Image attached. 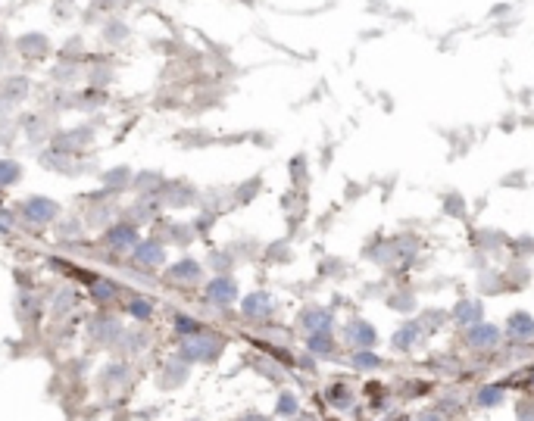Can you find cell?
Instances as JSON below:
<instances>
[{
  "instance_id": "1",
  "label": "cell",
  "mask_w": 534,
  "mask_h": 421,
  "mask_svg": "<svg viewBox=\"0 0 534 421\" xmlns=\"http://www.w3.org/2000/svg\"><path fill=\"white\" fill-rule=\"evenodd\" d=\"M222 337H216V334L209 331H200V334H191V337H182V344H178V359L185 362H216L222 353Z\"/></svg>"
},
{
  "instance_id": "2",
  "label": "cell",
  "mask_w": 534,
  "mask_h": 421,
  "mask_svg": "<svg viewBox=\"0 0 534 421\" xmlns=\"http://www.w3.org/2000/svg\"><path fill=\"white\" fill-rule=\"evenodd\" d=\"M13 50H16L19 60L25 63H44L50 54H54V44L44 32H25L19 38H13Z\"/></svg>"
},
{
  "instance_id": "3",
  "label": "cell",
  "mask_w": 534,
  "mask_h": 421,
  "mask_svg": "<svg viewBox=\"0 0 534 421\" xmlns=\"http://www.w3.org/2000/svg\"><path fill=\"white\" fill-rule=\"evenodd\" d=\"M19 215L28 222V225H38V228H44L60 215V203L50 200V197H25L19 203Z\"/></svg>"
},
{
  "instance_id": "4",
  "label": "cell",
  "mask_w": 534,
  "mask_h": 421,
  "mask_svg": "<svg viewBox=\"0 0 534 421\" xmlns=\"http://www.w3.org/2000/svg\"><path fill=\"white\" fill-rule=\"evenodd\" d=\"M204 296L209 306H219V309H228L237 303V281L232 275H216V278L206 281L204 287Z\"/></svg>"
},
{
  "instance_id": "5",
  "label": "cell",
  "mask_w": 534,
  "mask_h": 421,
  "mask_svg": "<svg viewBox=\"0 0 534 421\" xmlns=\"http://www.w3.org/2000/svg\"><path fill=\"white\" fill-rule=\"evenodd\" d=\"M141 234H138V225L135 222H116L104 231V244L110 246L113 253H132L138 246Z\"/></svg>"
},
{
  "instance_id": "6",
  "label": "cell",
  "mask_w": 534,
  "mask_h": 421,
  "mask_svg": "<svg viewBox=\"0 0 534 421\" xmlns=\"http://www.w3.org/2000/svg\"><path fill=\"white\" fill-rule=\"evenodd\" d=\"M166 281L175 287H197L200 281H204V265L197 263V259H178L175 265L166 268Z\"/></svg>"
},
{
  "instance_id": "7",
  "label": "cell",
  "mask_w": 534,
  "mask_h": 421,
  "mask_svg": "<svg viewBox=\"0 0 534 421\" xmlns=\"http://www.w3.org/2000/svg\"><path fill=\"white\" fill-rule=\"evenodd\" d=\"M28 91H32V82H28V75H16V72H6V75L0 78V94H4L6 110H16V106L28 97Z\"/></svg>"
},
{
  "instance_id": "8",
  "label": "cell",
  "mask_w": 534,
  "mask_h": 421,
  "mask_svg": "<svg viewBox=\"0 0 534 421\" xmlns=\"http://www.w3.org/2000/svg\"><path fill=\"white\" fill-rule=\"evenodd\" d=\"M97 28H100V41H104L106 47H119L132 38V28H128V23L119 16V13L116 16H104V23Z\"/></svg>"
},
{
  "instance_id": "9",
  "label": "cell",
  "mask_w": 534,
  "mask_h": 421,
  "mask_svg": "<svg viewBox=\"0 0 534 421\" xmlns=\"http://www.w3.org/2000/svg\"><path fill=\"white\" fill-rule=\"evenodd\" d=\"M85 78V63H72V60H56L50 69V82L56 88H75V82Z\"/></svg>"
},
{
  "instance_id": "10",
  "label": "cell",
  "mask_w": 534,
  "mask_h": 421,
  "mask_svg": "<svg viewBox=\"0 0 534 421\" xmlns=\"http://www.w3.org/2000/svg\"><path fill=\"white\" fill-rule=\"evenodd\" d=\"M132 259L141 268H160L166 265V246L160 241H138V246L132 250Z\"/></svg>"
},
{
  "instance_id": "11",
  "label": "cell",
  "mask_w": 534,
  "mask_h": 421,
  "mask_svg": "<svg viewBox=\"0 0 534 421\" xmlns=\"http://www.w3.org/2000/svg\"><path fill=\"white\" fill-rule=\"evenodd\" d=\"M122 325H119V318H113V315H97L91 322V337L94 340H100L104 346H116L119 344V337H122Z\"/></svg>"
},
{
  "instance_id": "12",
  "label": "cell",
  "mask_w": 534,
  "mask_h": 421,
  "mask_svg": "<svg viewBox=\"0 0 534 421\" xmlns=\"http://www.w3.org/2000/svg\"><path fill=\"white\" fill-rule=\"evenodd\" d=\"M272 309H275V303H272V296L263 294V290H256V294H250V296H244V300H241V312L247 318H254V322L269 318Z\"/></svg>"
},
{
  "instance_id": "13",
  "label": "cell",
  "mask_w": 534,
  "mask_h": 421,
  "mask_svg": "<svg viewBox=\"0 0 534 421\" xmlns=\"http://www.w3.org/2000/svg\"><path fill=\"white\" fill-rule=\"evenodd\" d=\"M88 287H91V300L97 303V306H110V303L119 300V284L110 278H104V275H97Z\"/></svg>"
},
{
  "instance_id": "14",
  "label": "cell",
  "mask_w": 534,
  "mask_h": 421,
  "mask_svg": "<svg viewBox=\"0 0 534 421\" xmlns=\"http://www.w3.org/2000/svg\"><path fill=\"white\" fill-rule=\"evenodd\" d=\"M466 340H468V346H475V350H488V346H497V340H500V331H497L494 325L475 322L472 328H468Z\"/></svg>"
},
{
  "instance_id": "15",
  "label": "cell",
  "mask_w": 534,
  "mask_h": 421,
  "mask_svg": "<svg viewBox=\"0 0 534 421\" xmlns=\"http://www.w3.org/2000/svg\"><path fill=\"white\" fill-rule=\"evenodd\" d=\"M331 312L328 309H322V306H309V309H303V315H300V325L306 328L309 334L313 331H331Z\"/></svg>"
},
{
  "instance_id": "16",
  "label": "cell",
  "mask_w": 534,
  "mask_h": 421,
  "mask_svg": "<svg viewBox=\"0 0 534 421\" xmlns=\"http://www.w3.org/2000/svg\"><path fill=\"white\" fill-rule=\"evenodd\" d=\"M132 169H128V165H116V169H110V172H104V175H100V184L106 187V191L110 194H116V191H125L128 184H132Z\"/></svg>"
},
{
  "instance_id": "17",
  "label": "cell",
  "mask_w": 534,
  "mask_h": 421,
  "mask_svg": "<svg viewBox=\"0 0 534 421\" xmlns=\"http://www.w3.org/2000/svg\"><path fill=\"white\" fill-rule=\"evenodd\" d=\"M507 331H509L512 340H531L534 337V318L528 315V312H512Z\"/></svg>"
},
{
  "instance_id": "18",
  "label": "cell",
  "mask_w": 534,
  "mask_h": 421,
  "mask_svg": "<svg viewBox=\"0 0 534 421\" xmlns=\"http://www.w3.org/2000/svg\"><path fill=\"white\" fill-rule=\"evenodd\" d=\"M347 340L356 350H369V346L375 344V331L369 322H350L347 325Z\"/></svg>"
},
{
  "instance_id": "19",
  "label": "cell",
  "mask_w": 534,
  "mask_h": 421,
  "mask_svg": "<svg viewBox=\"0 0 534 421\" xmlns=\"http://www.w3.org/2000/svg\"><path fill=\"white\" fill-rule=\"evenodd\" d=\"M23 175H25L23 163H16V159H0V191L16 187L19 181H23Z\"/></svg>"
},
{
  "instance_id": "20",
  "label": "cell",
  "mask_w": 534,
  "mask_h": 421,
  "mask_svg": "<svg viewBox=\"0 0 534 421\" xmlns=\"http://www.w3.org/2000/svg\"><path fill=\"white\" fill-rule=\"evenodd\" d=\"M125 315L135 318V322H150L154 318V300L150 296H132L125 303Z\"/></svg>"
},
{
  "instance_id": "21",
  "label": "cell",
  "mask_w": 534,
  "mask_h": 421,
  "mask_svg": "<svg viewBox=\"0 0 534 421\" xmlns=\"http://www.w3.org/2000/svg\"><path fill=\"white\" fill-rule=\"evenodd\" d=\"M75 306H78V290H72V287L56 290L54 300H50V312H54V315H66V312Z\"/></svg>"
},
{
  "instance_id": "22",
  "label": "cell",
  "mask_w": 534,
  "mask_h": 421,
  "mask_svg": "<svg viewBox=\"0 0 534 421\" xmlns=\"http://www.w3.org/2000/svg\"><path fill=\"white\" fill-rule=\"evenodd\" d=\"M56 60H72V63H85V60H88L82 34H75V38H66V44L56 50Z\"/></svg>"
},
{
  "instance_id": "23",
  "label": "cell",
  "mask_w": 534,
  "mask_h": 421,
  "mask_svg": "<svg viewBox=\"0 0 534 421\" xmlns=\"http://www.w3.org/2000/svg\"><path fill=\"white\" fill-rule=\"evenodd\" d=\"M172 331H175L178 337H191V334L204 331V325H200V318L187 315V312H175V315H172Z\"/></svg>"
},
{
  "instance_id": "24",
  "label": "cell",
  "mask_w": 534,
  "mask_h": 421,
  "mask_svg": "<svg viewBox=\"0 0 534 421\" xmlns=\"http://www.w3.org/2000/svg\"><path fill=\"white\" fill-rule=\"evenodd\" d=\"M306 346L313 350L316 356H328L331 350H335V340H331V331H313L306 340Z\"/></svg>"
},
{
  "instance_id": "25",
  "label": "cell",
  "mask_w": 534,
  "mask_h": 421,
  "mask_svg": "<svg viewBox=\"0 0 534 421\" xmlns=\"http://www.w3.org/2000/svg\"><path fill=\"white\" fill-rule=\"evenodd\" d=\"M191 200H194V191L187 184H175V187L169 184V194H166L163 203H166V206H187Z\"/></svg>"
},
{
  "instance_id": "26",
  "label": "cell",
  "mask_w": 534,
  "mask_h": 421,
  "mask_svg": "<svg viewBox=\"0 0 534 421\" xmlns=\"http://www.w3.org/2000/svg\"><path fill=\"white\" fill-rule=\"evenodd\" d=\"M416 337H418L416 325H403V328L397 331V337H394V346H397V350H409V346L416 344Z\"/></svg>"
},
{
  "instance_id": "27",
  "label": "cell",
  "mask_w": 534,
  "mask_h": 421,
  "mask_svg": "<svg viewBox=\"0 0 534 421\" xmlns=\"http://www.w3.org/2000/svg\"><path fill=\"white\" fill-rule=\"evenodd\" d=\"M132 184L138 187V191H156V187H163V178H160V172H141L138 178H132Z\"/></svg>"
},
{
  "instance_id": "28",
  "label": "cell",
  "mask_w": 534,
  "mask_h": 421,
  "mask_svg": "<svg viewBox=\"0 0 534 421\" xmlns=\"http://www.w3.org/2000/svg\"><path fill=\"white\" fill-rule=\"evenodd\" d=\"M88 6H94L97 13H104V16H116L119 10H125L128 0H91Z\"/></svg>"
},
{
  "instance_id": "29",
  "label": "cell",
  "mask_w": 534,
  "mask_h": 421,
  "mask_svg": "<svg viewBox=\"0 0 534 421\" xmlns=\"http://www.w3.org/2000/svg\"><path fill=\"white\" fill-rule=\"evenodd\" d=\"M116 346H122V350H128V353L141 350V346H144V334L141 331H122V337H119Z\"/></svg>"
},
{
  "instance_id": "30",
  "label": "cell",
  "mask_w": 534,
  "mask_h": 421,
  "mask_svg": "<svg viewBox=\"0 0 534 421\" xmlns=\"http://www.w3.org/2000/svg\"><path fill=\"white\" fill-rule=\"evenodd\" d=\"M185 372H187V362L185 359H178V362H169V365H166V384H182L185 381Z\"/></svg>"
},
{
  "instance_id": "31",
  "label": "cell",
  "mask_w": 534,
  "mask_h": 421,
  "mask_svg": "<svg viewBox=\"0 0 534 421\" xmlns=\"http://www.w3.org/2000/svg\"><path fill=\"white\" fill-rule=\"evenodd\" d=\"M328 396H331V406H337V409H347V406H350V390L344 387V384L331 387V390H328Z\"/></svg>"
},
{
  "instance_id": "32",
  "label": "cell",
  "mask_w": 534,
  "mask_h": 421,
  "mask_svg": "<svg viewBox=\"0 0 534 421\" xmlns=\"http://www.w3.org/2000/svg\"><path fill=\"white\" fill-rule=\"evenodd\" d=\"M353 365H356V368H378L381 359H378V356H372L369 350H356V356H353Z\"/></svg>"
},
{
  "instance_id": "33",
  "label": "cell",
  "mask_w": 534,
  "mask_h": 421,
  "mask_svg": "<svg viewBox=\"0 0 534 421\" xmlns=\"http://www.w3.org/2000/svg\"><path fill=\"white\" fill-rule=\"evenodd\" d=\"M297 409H300V403H297V396L294 394H281L278 396V415H294Z\"/></svg>"
},
{
  "instance_id": "34",
  "label": "cell",
  "mask_w": 534,
  "mask_h": 421,
  "mask_svg": "<svg viewBox=\"0 0 534 421\" xmlns=\"http://www.w3.org/2000/svg\"><path fill=\"white\" fill-rule=\"evenodd\" d=\"M475 315H478V303H459V306H457V318L463 325H472Z\"/></svg>"
},
{
  "instance_id": "35",
  "label": "cell",
  "mask_w": 534,
  "mask_h": 421,
  "mask_svg": "<svg viewBox=\"0 0 534 421\" xmlns=\"http://www.w3.org/2000/svg\"><path fill=\"white\" fill-rule=\"evenodd\" d=\"M500 399H503V390H500V387H485V390L478 394V403H481V406H497Z\"/></svg>"
},
{
  "instance_id": "36",
  "label": "cell",
  "mask_w": 534,
  "mask_h": 421,
  "mask_svg": "<svg viewBox=\"0 0 534 421\" xmlns=\"http://www.w3.org/2000/svg\"><path fill=\"white\" fill-rule=\"evenodd\" d=\"M106 375H110V377H106L110 384H122V381H125V375H128V365H122V362H119V365H110V368H106Z\"/></svg>"
},
{
  "instance_id": "37",
  "label": "cell",
  "mask_w": 534,
  "mask_h": 421,
  "mask_svg": "<svg viewBox=\"0 0 534 421\" xmlns=\"http://www.w3.org/2000/svg\"><path fill=\"white\" fill-rule=\"evenodd\" d=\"M63 225H66V228H60V237H72V234H82V225H78V222H63Z\"/></svg>"
},
{
  "instance_id": "38",
  "label": "cell",
  "mask_w": 534,
  "mask_h": 421,
  "mask_svg": "<svg viewBox=\"0 0 534 421\" xmlns=\"http://www.w3.org/2000/svg\"><path fill=\"white\" fill-rule=\"evenodd\" d=\"M172 241L187 244V241H191V231H185V228H172Z\"/></svg>"
},
{
  "instance_id": "39",
  "label": "cell",
  "mask_w": 534,
  "mask_h": 421,
  "mask_svg": "<svg viewBox=\"0 0 534 421\" xmlns=\"http://www.w3.org/2000/svg\"><path fill=\"white\" fill-rule=\"evenodd\" d=\"M519 421H534V406H519Z\"/></svg>"
},
{
  "instance_id": "40",
  "label": "cell",
  "mask_w": 534,
  "mask_h": 421,
  "mask_svg": "<svg viewBox=\"0 0 534 421\" xmlns=\"http://www.w3.org/2000/svg\"><path fill=\"white\" fill-rule=\"evenodd\" d=\"M13 50V44H10V38H6V32L0 28V56H6Z\"/></svg>"
},
{
  "instance_id": "41",
  "label": "cell",
  "mask_w": 534,
  "mask_h": 421,
  "mask_svg": "<svg viewBox=\"0 0 534 421\" xmlns=\"http://www.w3.org/2000/svg\"><path fill=\"white\" fill-rule=\"evenodd\" d=\"M241 421H269V418H263V415H247V418H241Z\"/></svg>"
},
{
  "instance_id": "42",
  "label": "cell",
  "mask_w": 534,
  "mask_h": 421,
  "mask_svg": "<svg viewBox=\"0 0 534 421\" xmlns=\"http://www.w3.org/2000/svg\"><path fill=\"white\" fill-rule=\"evenodd\" d=\"M6 113V103H4V94H0V115Z\"/></svg>"
},
{
  "instance_id": "43",
  "label": "cell",
  "mask_w": 534,
  "mask_h": 421,
  "mask_svg": "<svg viewBox=\"0 0 534 421\" xmlns=\"http://www.w3.org/2000/svg\"><path fill=\"white\" fill-rule=\"evenodd\" d=\"M72 4H75V0H72Z\"/></svg>"
}]
</instances>
